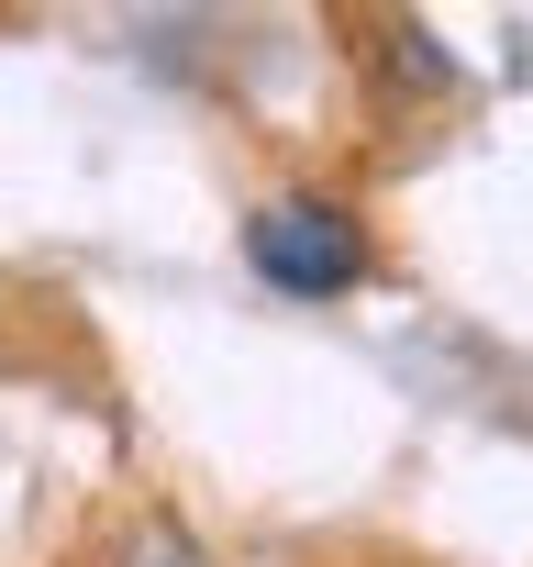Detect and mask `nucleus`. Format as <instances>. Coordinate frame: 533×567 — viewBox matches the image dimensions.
Wrapping results in <instances>:
<instances>
[{"label": "nucleus", "instance_id": "obj_1", "mask_svg": "<svg viewBox=\"0 0 533 567\" xmlns=\"http://www.w3.org/2000/svg\"><path fill=\"white\" fill-rule=\"evenodd\" d=\"M244 267L266 278V290H290V301H345L356 278L378 267L356 200L334 189H279V200H255L244 212Z\"/></svg>", "mask_w": 533, "mask_h": 567}]
</instances>
